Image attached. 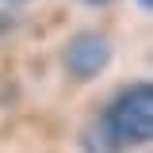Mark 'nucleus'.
Returning <instances> with one entry per match:
<instances>
[{"instance_id":"f257e3e1","label":"nucleus","mask_w":153,"mask_h":153,"mask_svg":"<svg viewBox=\"0 0 153 153\" xmlns=\"http://www.w3.org/2000/svg\"><path fill=\"white\" fill-rule=\"evenodd\" d=\"M103 130L111 138V149L146 146L153 138V88H149V80H134L130 88H123L111 100V107L103 115Z\"/></svg>"},{"instance_id":"f03ea898","label":"nucleus","mask_w":153,"mask_h":153,"mask_svg":"<svg viewBox=\"0 0 153 153\" xmlns=\"http://www.w3.org/2000/svg\"><path fill=\"white\" fill-rule=\"evenodd\" d=\"M111 61V42L96 31H80V35L69 38L65 46V69L76 76V80H92L100 76V69H107Z\"/></svg>"},{"instance_id":"7ed1b4c3","label":"nucleus","mask_w":153,"mask_h":153,"mask_svg":"<svg viewBox=\"0 0 153 153\" xmlns=\"http://www.w3.org/2000/svg\"><path fill=\"white\" fill-rule=\"evenodd\" d=\"M138 4H142V8H149V4H153V0H138Z\"/></svg>"},{"instance_id":"20e7f679","label":"nucleus","mask_w":153,"mask_h":153,"mask_svg":"<svg viewBox=\"0 0 153 153\" xmlns=\"http://www.w3.org/2000/svg\"><path fill=\"white\" fill-rule=\"evenodd\" d=\"M88 4H107V0H88Z\"/></svg>"}]
</instances>
